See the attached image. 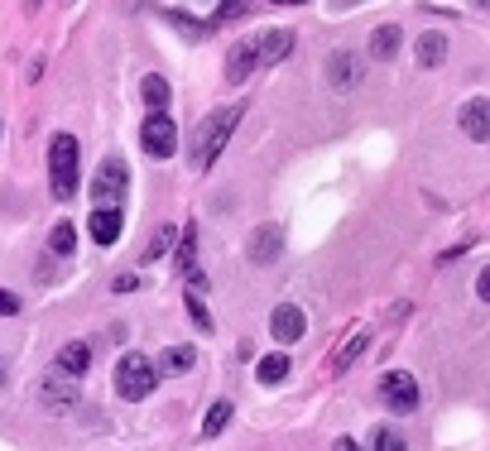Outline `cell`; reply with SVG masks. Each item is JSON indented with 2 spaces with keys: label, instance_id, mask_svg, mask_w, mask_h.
Returning a JSON list of instances; mask_svg holds the SVG:
<instances>
[{
  "label": "cell",
  "instance_id": "1",
  "mask_svg": "<svg viewBox=\"0 0 490 451\" xmlns=\"http://www.w3.org/2000/svg\"><path fill=\"white\" fill-rule=\"evenodd\" d=\"M241 116H245V102H231V106H221V111H212L198 130H192V145H188V159H192V168H212L217 164V154L227 149V139H231V130L241 125Z\"/></svg>",
  "mask_w": 490,
  "mask_h": 451
},
{
  "label": "cell",
  "instance_id": "2",
  "mask_svg": "<svg viewBox=\"0 0 490 451\" xmlns=\"http://www.w3.org/2000/svg\"><path fill=\"white\" fill-rule=\"evenodd\" d=\"M77 139L73 135H53L49 139V188L58 202H73L77 192Z\"/></svg>",
  "mask_w": 490,
  "mask_h": 451
},
{
  "label": "cell",
  "instance_id": "3",
  "mask_svg": "<svg viewBox=\"0 0 490 451\" xmlns=\"http://www.w3.org/2000/svg\"><path fill=\"white\" fill-rule=\"evenodd\" d=\"M154 385H159V365H154L149 356H139V350H125V356L116 360V394L120 399H149Z\"/></svg>",
  "mask_w": 490,
  "mask_h": 451
},
{
  "label": "cell",
  "instance_id": "4",
  "mask_svg": "<svg viewBox=\"0 0 490 451\" xmlns=\"http://www.w3.org/2000/svg\"><path fill=\"white\" fill-rule=\"evenodd\" d=\"M125 188H130V173H125V164H120V159H106L102 168H96V178H92V202L102 207V211H120Z\"/></svg>",
  "mask_w": 490,
  "mask_h": 451
},
{
  "label": "cell",
  "instance_id": "5",
  "mask_svg": "<svg viewBox=\"0 0 490 451\" xmlns=\"http://www.w3.org/2000/svg\"><path fill=\"white\" fill-rule=\"evenodd\" d=\"M375 394H380V403L389 408V413H414L418 408V379L409 375V370H389V375H380V385H375Z\"/></svg>",
  "mask_w": 490,
  "mask_h": 451
},
{
  "label": "cell",
  "instance_id": "6",
  "mask_svg": "<svg viewBox=\"0 0 490 451\" xmlns=\"http://www.w3.org/2000/svg\"><path fill=\"white\" fill-rule=\"evenodd\" d=\"M139 145H145V154H154V159H174L178 125L169 120V111H149L145 125H139Z\"/></svg>",
  "mask_w": 490,
  "mask_h": 451
},
{
  "label": "cell",
  "instance_id": "7",
  "mask_svg": "<svg viewBox=\"0 0 490 451\" xmlns=\"http://www.w3.org/2000/svg\"><path fill=\"white\" fill-rule=\"evenodd\" d=\"M361 77H366V63H361L352 49H337V53L327 58V82H332L337 92H356Z\"/></svg>",
  "mask_w": 490,
  "mask_h": 451
},
{
  "label": "cell",
  "instance_id": "8",
  "mask_svg": "<svg viewBox=\"0 0 490 451\" xmlns=\"http://www.w3.org/2000/svg\"><path fill=\"white\" fill-rule=\"evenodd\" d=\"M457 125L467 139H476V145H490V96H471V102L457 111Z\"/></svg>",
  "mask_w": 490,
  "mask_h": 451
},
{
  "label": "cell",
  "instance_id": "9",
  "mask_svg": "<svg viewBox=\"0 0 490 451\" xmlns=\"http://www.w3.org/2000/svg\"><path fill=\"white\" fill-rule=\"evenodd\" d=\"M178 274L188 279V293H207V274L198 270V226L183 231V245H178Z\"/></svg>",
  "mask_w": 490,
  "mask_h": 451
},
{
  "label": "cell",
  "instance_id": "10",
  "mask_svg": "<svg viewBox=\"0 0 490 451\" xmlns=\"http://www.w3.org/2000/svg\"><path fill=\"white\" fill-rule=\"evenodd\" d=\"M250 44H255V63H260V67H274V63H284V58H289L298 39H293L289 30H270V34L250 39Z\"/></svg>",
  "mask_w": 490,
  "mask_h": 451
},
{
  "label": "cell",
  "instance_id": "11",
  "mask_svg": "<svg viewBox=\"0 0 490 451\" xmlns=\"http://www.w3.org/2000/svg\"><path fill=\"white\" fill-rule=\"evenodd\" d=\"M270 332H274V341H298V336L307 332V317H303V307H293V303H279L274 307V317H270Z\"/></svg>",
  "mask_w": 490,
  "mask_h": 451
},
{
  "label": "cell",
  "instance_id": "12",
  "mask_svg": "<svg viewBox=\"0 0 490 451\" xmlns=\"http://www.w3.org/2000/svg\"><path fill=\"white\" fill-rule=\"evenodd\" d=\"M39 394H44V408H49V413H67V408L77 403L73 379H67V375H58V370H53V375L44 379V389H39Z\"/></svg>",
  "mask_w": 490,
  "mask_h": 451
},
{
  "label": "cell",
  "instance_id": "13",
  "mask_svg": "<svg viewBox=\"0 0 490 451\" xmlns=\"http://www.w3.org/2000/svg\"><path fill=\"white\" fill-rule=\"evenodd\" d=\"M255 44H250V39H241V44H231V53H227V82L231 87H241V82L255 73Z\"/></svg>",
  "mask_w": 490,
  "mask_h": 451
},
{
  "label": "cell",
  "instance_id": "14",
  "mask_svg": "<svg viewBox=\"0 0 490 451\" xmlns=\"http://www.w3.org/2000/svg\"><path fill=\"white\" fill-rule=\"evenodd\" d=\"M58 375H67V379H82L87 375V365H92V346L87 341H67L63 350H58Z\"/></svg>",
  "mask_w": 490,
  "mask_h": 451
},
{
  "label": "cell",
  "instance_id": "15",
  "mask_svg": "<svg viewBox=\"0 0 490 451\" xmlns=\"http://www.w3.org/2000/svg\"><path fill=\"white\" fill-rule=\"evenodd\" d=\"M87 226H92V241H96V245H116V241H120L125 217H120V211H102V207H96Z\"/></svg>",
  "mask_w": 490,
  "mask_h": 451
},
{
  "label": "cell",
  "instance_id": "16",
  "mask_svg": "<svg viewBox=\"0 0 490 451\" xmlns=\"http://www.w3.org/2000/svg\"><path fill=\"white\" fill-rule=\"evenodd\" d=\"M399 44H404V30L399 24H380V30L370 34V58L375 63H389L399 53Z\"/></svg>",
  "mask_w": 490,
  "mask_h": 451
},
{
  "label": "cell",
  "instance_id": "17",
  "mask_svg": "<svg viewBox=\"0 0 490 451\" xmlns=\"http://www.w3.org/2000/svg\"><path fill=\"white\" fill-rule=\"evenodd\" d=\"M414 53H418V63H423V67H442L447 63V34H438V30L418 34Z\"/></svg>",
  "mask_w": 490,
  "mask_h": 451
},
{
  "label": "cell",
  "instance_id": "18",
  "mask_svg": "<svg viewBox=\"0 0 490 451\" xmlns=\"http://www.w3.org/2000/svg\"><path fill=\"white\" fill-rule=\"evenodd\" d=\"M192 365H198V350L192 346H169L164 360H159V375H188Z\"/></svg>",
  "mask_w": 490,
  "mask_h": 451
},
{
  "label": "cell",
  "instance_id": "19",
  "mask_svg": "<svg viewBox=\"0 0 490 451\" xmlns=\"http://www.w3.org/2000/svg\"><path fill=\"white\" fill-rule=\"evenodd\" d=\"M274 255H279V231H274V226H264V231L250 235V260H255V264H270Z\"/></svg>",
  "mask_w": 490,
  "mask_h": 451
},
{
  "label": "cell",
  "instance_id": "20",
  "mask_svg": "<svg viewBox=\"0 0 490 451\" xmlns=\"http://www.w3.org/2000/svg\"><path fill=\"white\" fill-rule=\"evenodd\" d=\"M289 356H284V350H274V356H264L260 365H255V379H260V385H279V379H289Z\"/></svg>",
  "mask_w": 490,
  "mask_h": 451
},
{
  "label": "cell",
  "instance_id": "21",
  "mask_svg": "<svg viewBox=\"0 0 490 451\" xmlns=\"http://www.w3.org/2000/svg\"><path fill=\"white\" fill-rule=\"evenodd\" d=\"M366 447H370V451H409V447H404V432H399V428H389V422H380V428H370Z\"/></svg>",
  "mask_w": 490,
  "mask_h": 451
},
{
  "label": "cell",
  "instance_id": "22",
  "mask_svg": "<svg viewBox=\"0 0 490 451\" xmlns=\"http://www.w3.org/2000/svg\"><path fill=\"white\" fill-rule=\"evenodd\" d=\"M366 346H370V332H356L352 341H346V346L337 350V360H332V365H337V375H342V370H352V365H356V356H361Z\"/></svg>",
  "mask_w": 490,
  "mask_h": 451
},
{
  "label": "cell",
  "instance_id": "23",
  "mask_svg": "<svg viewBox=\"0 0 490 451\" xmlns=\"http://www.w3.org/2000/svg\"><path fill=\"white\" fill-rule=\"evenodd\" d=\"M49 250H53V255H73V250H77V231H73V221H58V226H53Z\"/></svg>",
  "mask_w": 490,
  "mask_h": 451
},
{
  "label": "cell",
  "instance_id": "24",
  "mask_svg": "<svg viewBox=\"0 0 490 451\" xmlns=\"http://www.w3.org/2000/svg\"><path fill=\"white\" fill-rule=\"evenodd\" d=\"M231 422V403L221 399V403H212L207 408V418H202V437H221V428Z\"/></svg>",
  "mask_w": 490,
  "mask_h": 451
},
{
  "label": "cell",
  "instance_id": "25",
  "mask_svg": "<svg viewBox=\"0 0 490 451\" xmlns=\"http://www.w3.org/2000/svg\"><path fill=\"white\" fill-rule=\"evenodd\" d=\"M139 87H145V102H149L154 111H164V106H169V82H164L159 73H149L145 82H139Z\"/></svg>",
  "mask_w": 490,
  "mask_h": 451
},
{
  "label": "cell",
  "instance_id": "26",
  "mask_svg": "<svg viewBox=\"0 0 490 451\" xmlns=\"http://www.w3.org/2000/svg\"><path fill=\"white\" fill-rule=\"evenodd\" d=\"M178 241V231H174V226H164V231L159 235H154V245L145 250V260H164V255H169V245Z\"/></svg>",
  "mask_w": 490,
  "mask_h": 451
},
{
  "label": "cell",
  "instance_id": "27",
  "mask_svg": "<svg viewBox=\"0 0 490 451\" xmlns=\"http://www.w3.org/2000/svg\"><path fill=\"white\" fill-rule=\"evenodd\" d=\"M245 15H250V0H221V10H217V24H221V20L231 24V20H245Z\"/></svg>",
  "mask_w": 490,
  "mask_h": 451
},
{
  "label": "cell",
  "instance_id": "28",
  "mask_svg": "<svg viewBox=\"0 0 490 451\" xmlns=\"http://www.w3.org/2000/svg\"><path fill=\"white\" fill-rule=\"evenodd\" d=\"M188 317L198 322L202 332H212V313H207V307H202V298H198V293H188Z\"/></svg>",
  "mask_w": 490,
  "mask_h": 451
},
{
  "label": "cell",
  "instance_id": "29",
  "mask_svg": "<svg viewBox=\"0 0 490 451\" xmlns=\"http://www.w3.org/2000/svg\"><path fill=\"white\" fill-rule=\"evenodd\" d=\"M20 313V298H15V293H5V288H0V317H15Z\"/></svg>",
  "mask_w": 490,
  "mask_h": 451
},
{
  "label": "cell",
  "instance_id": "30",
  "mask_svg": "<svg viewBox=\"0 0 490 451\" xmlns=\"http://www.w3.org/2000/svg\"><path fill=\"white\" fill-rule=\"evenodd\" d=\"M135 288H139L135 274H120V279H116V293H135Z\"/></svg>",
  "mask_w": 490,
  "mask_h": 451
},
{
  "label": "cell",
  "instance_id": "31",
  "mask_svg": "<svg viewBox=\"0 0 490 451\" xmlns=\"http://www.w3.org/2000/svg\"><path fill=\"white\" fill-rule=\"evenodd\" d=\"M476 293H481V298L490 303V264H486V270H481V279H476Z\"/></svg>",
  "mask_w": 490,
  "mask_h": 451
},
{
  "label": "cell",
  "instance_id": "32",
  "mask_svg": "<svg viewBox=\"0 0 490 451\" xmlns=\"http://www.w3.org/2000/svg\"><path fill=\"white\" fill-rule=\"evenodd\" d=\"M337 451H361V447L352 442V437H337Z\"/></svg>",
  "mask_w": 490,
  "mask_h": 451
},
{
  "label": "cell",
  "instance_id": "33",
  "mask_svg": "<svg viewBox=\"0 0 490 451\" xmlns=\"http://www.w3.org/2000/svg\"><path fill=\"white\" fill-rule=\"evenodd\" d=\"M274 5H307V0H274Z\"/></svg>",
  "mask_w": 490,
  "mask_h": 451
},
{
  "label": "cell",
  "instance_id": "34",
  "mask_svg": "<svg viewBox=\"0 0 490 451\" xmlns=\"http://www.w3.org/2000/svg\"><path fill=\"white\" fill-rule=\"evenodd\" d=\"M24 5H30V10H34V5H39V0H24Z\"/></svg>",
  "mask_w": 490,
  "mask_h": 451
}]
</instances>
